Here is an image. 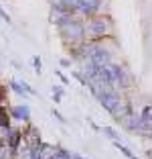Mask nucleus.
Returning a JSON list of instances; mask_svg holds the SVG:
<instances>
[{
	"mask_svg": "<svg viewBox=\"0 0 152 159\" xmlns=\"http://www.w3.org/2000/svg\"><path fill=\"white\" fill-rule=\"evenodd\" d=\"M51 23L57 27L61 41L67 47L81 45L85 43V23L75 14H53L51 12Z\"/></svg>",
	"mask_w": 152,
	"mask_h": 159,
	"instance_id": "f257e3e1",
	"label": "nucleus"
},
{
	"mask_svg": "<svg viewBox=\"0 0 152 159\" xmlns=\"http://www.w3.org/2000/svg\"><path fill=\"white\" fill-rule=\"evenodd\" d=\"M114 33V23L110 16H93L85 23V39L87 41H103V39L112 37Z\"/></svg>",
	"mask_w": 152,
	"mask_h": 159,
	"instance_id": "f03ea898",
	"label": "nucleus"
},
{
	"mask_svg": "<svg viewBox=\"0 0 152 159\" xmlns=\"http://www.w3.org/2000/svg\"><path fill=\"white\" fill-rule=\"evenodd\" d=\"M83 51H85V61H91L95 66H112L114 63V51L103 45V41H85Z\"/></svg>",
	"mask_w": 152,
	"mask_h": 159,
	"instance_id": "7ed1b4c3",
	"label": "nucleus"
},
{
	"mask_svg": "<svg viewBox=\"0 0 152 159\" xmlns=\"http://www.w3.org/2000/svg\"><path fill=\"white\" fill-rule=\"evenodd\" d=\"M103 0H75V16L79 19H93L101 12Z\"/></svg>",
	"mask_w": 152,
	"mask_h": 159,
	"instance_id": "20e7f679",
	"label": "nucleus"
},
{
	"mask_svg": "<svg viewBox=\"0 0 152 159\" xmlns=\"http://www.w3.org/2000/svg\"><path fill=\"white\" fill-rule=\"evenodd\" d=\"M120 125L124 126L126 131H130V133H138V135H144V137H146L148 133L152 131V129H148V126L144 125V120L140 118V114H134V112L130 114V116H126L124 120L120 122Z\"/></svg>",
	"mask_w": 152,
	"mask_h": 159,
	"instance_id": "39448f33",
	"label": "nucleus"
},
{
	"mask_svg": "<svg viewBox=\"0 0 152 159\" xmlns=\"http://www.w3.org/2000/svg\"><path fill=\"white\" fill-rule=\"evenodd\" d=\"M8 114H10L12 120L27 122L28 125V120H31V106H28V104H14V106H10Z\"/></svg>",
	"mask_w": 152,
	"mask_h": 159,
	"instance_id": "423d86ee",
	"label": "nucleus"
},
{
	"mask_svg": "<svg viewBox=\"0 0 152 159\" xmlns=\"http://www.w3.org/2000/svg\"><path fill=\"white\" fill-rule=\"evenodd\" d=\"M140 118L144 120V125L148 129H152V104H146V106L140 110Z\"/></svg>",
	"mask_w": 152,
	"mask_h": 159,
	"instance_id": "0eeeda50",
	"label": "nucleus"
},
{
	"mask_svg": "<svg viewBox=\"0 0 152 159\" xmlns=\"http://www.w3.org/2000/svg\"><path fill=\"white\" fill-rule=\"evenodd\" d=\"M114 147H116L118 151H120V153L124 155L126 159H138V157H136V153H132V151H130L128 147H126L124 143H122V141H116V143H114Z\"/></svg>",
	"mask_w": 152,
	"mask_h": 159,
	"instance_id": "6e6552de",
	"label": "nucleus"
},
{
	"mask_svg": "<svg viewBox=\"0 0 152 159\" xmlns=\"http://www.w3.org/2000/svg\"><path fill=\"white\" fill-rule=\"evenodd\" d=\"M0 129H10V114L2 104H0Z\"/></svg>",
	"mask_w": 152,
	"mask_h": 159,
	"instance_id": "1a4fd4ad",
	"label": "nucleus"
},
{
	"mask_svg": "<svg viewBox=\"0 0 152 159\" xmlns=\"http://www.w3.org/2000/svg\"><path fill=\"white\" fill-rule=\"evenodd\" d=\"M8 86H10V90H12V92H16L19 96H23V98H24V96H28V94L24 92L23 84H20V82H16V80H10V82H8Z\"/></svg>",
	"mask_w": 152,
	"mask_h": 159,
	"instance_id": "9d476101",
	"label": "nucleus"
},
{
	"mask_svg": "<svg viewBox=\"0 0 152 159\" xmlns=\"http://www.w3.org/2000/svg\"><path fill=\"white\" fill-rule=\"evenodd\" d=\"M101 133H103L108 139H112L114 143H116V141H120V135H118V133H116L112 126H101Z\"/></svg>",
	"mask_w": 152,
	"mask_h": 159,
	"instance_id": "9b49d317",
	"label": "nucleus"
},
{
	"mask_svg": "<svg viewBox=\"0 0 152 159\" xmlns=\"http://www.w3.org/2000/svg\"><path fill=\"white\" fill-rule=\"evenodd\" d=\"M51 92H53V100H55V102H61V98H63V88H61V86H53Z\"/></svg>",
	"mask_w": 152,
	"mask_h": 159,
	"instance_id": "f8f14e48",
	"label": "nucleus"
},
{
	"mask_svg": "<svg viewBox=\"0 0 152 159\" xmlns=\"http://www.w3.org/2000/svg\"><path fill=\"white\" fill-rule=\"evenodd\" d=\"M32 66H35V74H37V75L43 74V61H41V57H39V55L32 57Z\"/></svg>",
	"mask_w": 152,
	"mask_h": 159,
	"instance_id": "ddd939ff",
	"label": "nucleus"
},
{
	"mask_svg": "<svg viewBox=\"0 0 152 159\" xmlns=\"http://www.w3.org/2000/svg\"><path fill=\"white\" fill-rule=\"evenodd\" d=\"M71 75H73V78L77 80V82H79V84H81V86H87V78L83 75V71H81V70H75V71H73V74H71Z\"/></svg>",
	"mask_w": 152,
	"mask_h": 159,
	"instance_id": "4468645a",
	"label": "nucleus"
},
{
	"mask_svg": "<svg viewBox=\"0 0 152 159\" xmlns=\"http://www.w3.org/2000/svg\"><path fill=\"white\" fill-rule=\"evenodd\" d=\"M51 112H53V116H55V118H57V120H59V122H61V125H67V118H65V116H63V114H61V112H59V110H55V108H53V110H51Z\"/></svg>",
	"mask_w": 152,
	"mask_h": 159,
	"instance_id": "2eb2a0df",
	"label": "nucleus"
},
{
	"mask_svg": "<svg viewBox=\"0 0 152 159\" xmlns=\"http://www.w3.org/2000/svg\"><path fill=\"white\" fill-rule=\"evenodd\" d=\"M0 19H2V20H6V23H8V25H10V23H12V20H10V14H8V12H6V10H4V8H2V6H0Z\"/></svg>",
	"mask_w": 152,
	"mask_h": 159,
	"instance_id": "dca6fc26",
	"label": "nucleus"
},
{
	"mask_svg": "<svg viewBox=\"0 0 152 159\" xmlns=\"http://www.w3.org/2000/svg\"><path fill=\"white\" fill-rule=\"evenodd\" d=\"M55 74H57V78H59V80H61V82H63V84H65V86L69 84V80H67V75H65V74H63V71H59V70H55Z\"/></svg>",
	"mask_w": 152,
	"mask_h": 159,
	"instance_id": "f3484780",
	"label": "nucleus"
},
{
	"mask_svg": "<svg viewBox=\"0 0 152 159\" xmlns=\"http://www.w3.org/2000/svg\"><path fill=\"white\" fill-rule=\"evenodd\" d=\"M71 159H87V157H83V155L77 153V151H71Z\"/></svg>",
	"mask_w": 152,
	"mask_h": 159,
	"instance_id": "a211bd4d",
	"label": "nucleus"
},
{
	"mask_svg": "<svg viewBox=\"0 0 152 159\" xmlns=\"http://www.w3.org/2000/svg\"><path fill=\"white\" fill-rule=\"evenodd\" d=\"M4 102V88H2V86H0V104Z\"/></svg>",
	"mask_w": 152,
	"mask_h": 159,
	"instance_id": "6ab92c4d",
	"label": "nucleus"
},
{
	"mask_svg": "<svg viewBox=\"0 0 152 159\" xmlns=\"http://www.w3.org/2000/svg\"><path fill=\"white\" fill-rule=\"evenodd\" d=\"M69 63H71L69 59H61V66H63V67H69Z\"/></svg>",
	"mask_w": 152,
	"mask_h": 159,
	"instance_id": "aec40b11",
	"label": "nucleus"
}]
</instances>
